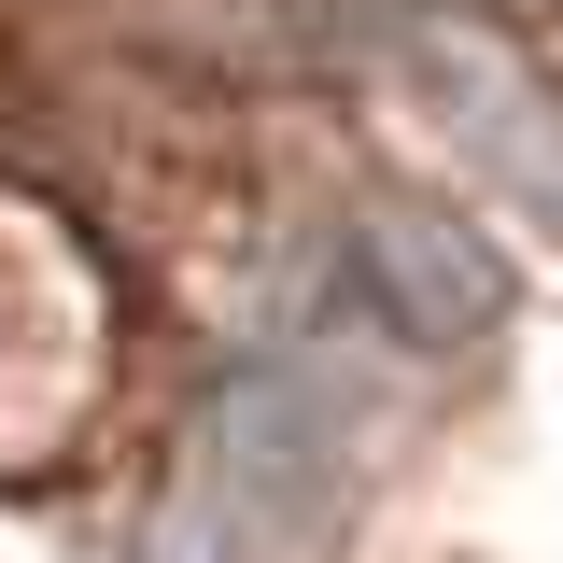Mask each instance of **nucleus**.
<instances>
[{
	"instance_id": "f257e3e1",
	"label": "nucleus",
	"mask_w": 563,
	"mask_h": 563,
	"mask_svg": "<svg viewBox=\"0 0 563 563\" xmlns=\"http://www.w3.org/2000/svg\"><path fill=\"white\" fill-rule=\"evenodd\" d=\"M395 70H409L422 128L451 141L479 184H507L521 211H563V99L507 57L493 29H437V14H422V29H395Z\"/></svg>"
},
{
	"instance_id": "f03ea898",
	"label": "nucleus",
	"mask_w": 563,
	"mask_h": 563,
	"mask_svg": "<svg viewBox=\"0 0 563 563\" xmlns=\"http://www.w3.org/2000/svg\"><path fill=\"white\" fill-rule=\"evenodd\" d=\"M352 296L380 310V339L395 352H479L493 324H507V268H493V240L465 225V211H366L352 225Z\"/></svg>"
}]
</instances>
